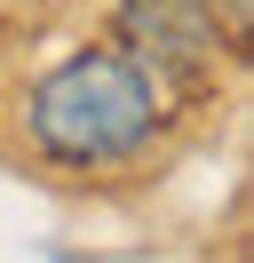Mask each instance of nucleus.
<instances>
[{
    "instance_id": "2",
    "label": "nucleus",
    "mask_w": 254,
    "mask_h": 263,
    "mask_svg": "<svg viewBox=\"0 0 254 263\" xmlns=\"http://www.w3.org/2000/svg\"><path fill=\"white\" fill-rule=\"evenodd\" d=\"M127 40L151 72H206L215 64V8L206 0H127Z\"/></svg>"
},
{
    "instance_id": "1",
    "label": "nucleus",
    "mask_w": 254,
    "mask_h": 263,
    "mask_svg": "<svg viewBox=\"0 0 254 263\" xmlns=\"http://www.w3.org/2000/svg\"><path fill=\"white\" fill-rule=\"evenodd\" d=\"M159 72L135 48H72L24 88V136L56 167H127L159 136Z\"/></svg>"
},
{
    "instance_id": "3",
    "label": "nucleus",
    "mask_w": 254,
    "mask_h": 263,
    "mask_svg": "<svg viewBox=\"0 0 254 263\" xmlns=\"http://www.w3.org/2000/svg\"><path fill=\"white\" fill-rule=\"evenodd\" d=\"M230 16H246V0H230Z\"/></svg>"
}]
</instances>
